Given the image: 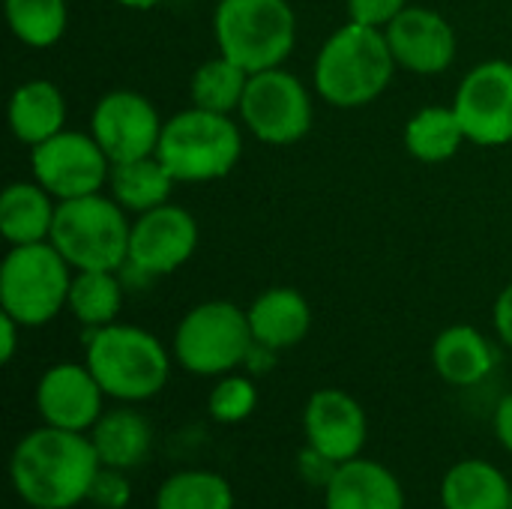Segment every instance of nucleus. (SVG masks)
Returning a JSON list of instances; mask_svg holds the SVG:
<instances>
[{"instance_id":"f257e3e1","label":"nucleus","mask_w":512,"mask_h":509,"mask_svg":"<svg viewBox=\"0 0 512 509\" xmlns=\"http://www.w3.org/2000/svg\"><path fill=\"white\" fill-rule=\"evenodd\" d=\"M99 468L90 435L39 426L15 444L9 480L27 507L72 509L87 501Z\"/></svg>"},{"instance_id":"f03ea898","label":"nucleus","mask_w":512,"mask_h":509,"mask_svg":"<svg viewBox=\"0 0 512 509\" xmlns=\"http://www.w3.org/2000/svg\"><path fill=\"white\" fill-rule=\"evenodd\" d=\"M396 66L384 30L348 21L315 57V90L336 108H363L390 87Z\"/></svg>"},{"instance_id":"7ed1b4c3","label":"nucleus","mask_w":512,"mask_h":509,"mask_svg":"<svg viewBox=\"0 0 512 509\" xmlns=\"http://www.w3.org/2000/svg\"><path fill=\"white\" fill-rule=\"evenodd\" d=\"M84 363L105 396L123 405H138L159 396L171 378V357L165 345L135 324L114 321L93 330Z\"/></svg>"},{"instance_id":"20e7f679","label":"nucleus","mask_w":512,"mask_h":509,"mask_svg":"<svg viewBox=\"0 0 512 509\" xmlns=\"http://www.w3.org/2000/svg\"><path fill=\"white\" fill-rule=\"evenodd\" d=\"M156 156L177 183L222 180L243 156L240 126L231 114L192 105L162 126Z\"/></svg>"},{"instance_id":"39448f33","label":"nucleus","mask_w":512,"mask_h":509,"mask_svg":"<svg viewBox=\"0 0 512 509\" xmlns=\"http://www.w3.org/2000/svg\"><path fill=\"white\" fill-rule=\"evenodd\" d=\"M213 36L219 54L255 75L288 60L297 42V15L288 0H219Z\"/></svg>"},{"instance_id":"423d86ee","label":"nucleus","mask_w":512,"mask_h":509,"mask_svg":"<svg viewBox=\"0 0 512 509\" xmlns=\"http://www.w3.org/2000/svg\"><path fill=\"white\" fill-rule=\"evenodd\" d=\"M129 234L123 207L108 195L57 201L51 228L54 249L72 270H117L129 261Z\"/></svg>"},{"instance_id":"0eeeda50","label":"nucleus","mask_w":512,"mask_h":509,"mask_svg":"<svg viewBox=\"0 0 512 509\" xmlns=\"http://www.w3.org/2000/svg\"><path fill=\"white\" fill-rule=\"evenodd\" d=\"M72 267L51 240L9 246L0 264V309L21 327H42L69 303Z\"/></svg>"},{"instance_id":"6e6552de","label":"nucleus","mask_w":512,"mask_h":509,"mask_svg":"<svg viewBox=\"0 0 512 509\" xmlns=\"http://www.w3.org/2000/svg\"><path fill=\"white\" fill-rule=\"evenodd\" d=\"M252 345L246 309L228 300L198 303L174 330V360L198 378L231 375L246 363Z\"/></svg>"},{"instance_id":"1a4fd4ad","label":"nucleus","mask_w":512,"mask_h":509,"mask_svg":"<svg viewBox=\"0 0 512 509\" xmlns=\"http://www.w3.org/2000/svg\"><path fill=\"white\" fill-rule=\"evenodd\" d=\"M240 117L246 129L273 147L297 144L312 129V96L306 84L282 66L249 75Z\"/></svg>"},{"instance_id":"9d476101","label":"nucleus","mask_w":512,"mask_h":509,"mask_svg":"<svg viewBox=\"0 0 512 509\" xmlns=\"http://www.w3.org/2000/svg\"><path fill=\"white\" fill-rule=\"evenodd\" d=\"M30 168L36 183L57 201L96 195L111 177V159L99 141L93 135L66 129L30 147Z\"/></svg>"},{"instance_id":"9b49d317","label":"nucleus","mask_w":512,"mask_h":509,"mask_svg":"<svg viewBox=\"0 0 512 509\" xmlns=\"http://www.w3.org/2000/svg\"><path fill=\"white\" fill-rule=\"evenodd\" d=\"M453 111L465 138L480 147H504L512 141V63L486 60L474 66L453 99Z\"/></svg>"},{"instance_id":"f8f14e48","label":"nucleus","mask_w":512,"mask_h":509,"mask_svg":"<svg viewBox=\"0 0 512 509\" xmlns=\"http://www.w3.org/2000/svg\"><path fill=\"white\" fill-rule=\"evenodd\" d=\"M162 117L156 105L135 90L105 93L90 117V135L99 141L111 165L156 156L162 138Z\"/></svg>"},{"instance_id":"ddd939ff","label":"nucleus","mask_w":512,"mask_h":509,"mask_svg":"<svg viewBox=\"0 0 512 509\" xmlns=\"http://www.w3.org/2000/svg\"><path fill=\"white\" fill-rule=\"evenodd\" d=\"M198 246V222L177 204L138 213L129 234V264L147 276H168L183 267Z\"/></svg>"},{"instance_id":"4468645a","label":"nucleus","mask_w":512,"mask_h":509,"mask_svg":"<svg viewBox=\"0 0 512 509\" xmlns=\"http://www.w3.org/2000/svg\"><path fill=\"white\" fill-rule=\"evenodd\" d=\"M102 402L105 390L99 387L87 363H57L45 369L36 384V411L45 426L87 435L105 414Z\"/></svg>"},{"instance_id":"2eb2a0df","label":"nucleus","mask_w":512,"mask_h":509,"mask_svg":"<svg viewBox=\"0 0 512 509\" xmlns=\"http://www.w3.org/2000/svg\"><path fill=\"white\" fill-rule=\"evenodd\" d=\"M303 435L309 447L342 465L363 453L369 438V420L363 405L351 393L324 387L315 390L303 408Z\"/></svg>"},{"instance_id":"dca6fc26","label":"nucleus","mask_w":512,"mask_h":509,"mask_svg":"<svg viewBox=\"0 0 512 509\" xmlns=\"http://www.w3.org/2000/svg\"><path fill=\"white\" fill-rule=\"evenodd\" d=\"M384 33L396 63L414 75H441L456 60V30L435 9L408 6Z\"/></svg>"},{"instance_id":"f3484780","label":"nucleus","mask_w":512,"mask_h":509,"mask_svg":"<svg viewBox=\"0 0 512 509\" xmlns=\"http://www.w3.org/2000/svg\"><path fill=\"white\" fill-rule=\"evenodd\" d=\"M324 509H405V489L387 465L357 456L336 468Z\"/></svg>"},{"instance_id":"a211bd4d","label":"nucleus","mask_w":512,"mask_h":509,"mask_svg":"<svg viewBox=\"0 0 512 509\" xmlns=\"http://www.w3.org/2000/svg\"><path fill=\"white\" fill-rule=\"evenodd\" d=\"M255 345L285 351L300 345L312 330V306L297 288H267L246 309Z\"/></svg>"},{"instance_id":"6ab92c4d","label":"nucleus","mask_w":512,"mask_h":509,"mask_svg":"<svg viewBox=\"0 0 512 509\" xmlns=\"http://www.w3.org/2000/svg\"><path fill=\"white\" fill-rule=\"evenodd\" d=\"M498 357L492 342L471 324H456L432 342V366L453 387H474L486 381Z\"/></svg>"},{"instance_id":"aec40b11","label":"nucleus","mask_w":512,"mask_h":509,"mask_svg":"<svg viewBox=\"0 0 512 509\" xmlns=\"http://www.w3.org/2000/svg\"><path fill=\"white\" fill-rule=\"evenodd\" d=\"M87 435L96 447L102 468H117V471L138 468L150 456V447H153L150 420L129 405L105 411Z\"/></svg>"},{"instance_id":"412c9836","label":"nucleus","mask_w":512,"mask_h":509,"mask_svg":"<svg viewBox=\"0 0 512 509\" xmlns=\"http://www.w3.org/2000/svg\"><path fill=\"white\" fill-rule=\"evenodd\" d=\"M63 123H66V99L57 84L45 78H33L15 87L9 99V129L21 144L36 147L54 138L57 132H63Z\"/></svg>"},{"instance_id":"4be33fe9","label":"nucleus","mask_w":512,"mask_h":509,"mask_svg":"<svg viewBox=\"0 0 512 509\" xmlns=\"http://www.w3.org/2000/svg\"><path fill=\"white\" fill-rule=\"evenodd\" d=\"M57 198L39 183H9L0 195V234L9 246L51 240Z\"/></svg>"},{"instance_id":"5701e85b","label":"nucleus","mask_w":512,"mask_h":509,"mask_svg":"<svg viewBox=\"0 0 512 509\" xmlns=\"http://www.w3.org/2000/svg\"><path fill=\"white\" fill-rule=\"evenodd\" d=\"M512 486L486 459H462L441 480L444 509H510Z\"/></svg>"},{"instance_id":"b1692460","label":"nucleus","mask_w":512,"mask_h":509,"mask_svg":"<svg viewBox=\"0 0 512 509\" xmlns=\"http://www.w3.org/2000/svg\"><path fill=\"white\" fill-rule=\"evenodd\" d=\"M174 177L168 168L159 162V156H144L132 162H117L111 165V198L132 213H147L162 204H168V195L174 189Z\"/></svg>"},{"instance_id":"393cba45","label":"nucleus","mask_w":512,"mask_h":509,"mask_svg":"<svg viewBox=\"0 0 512 509\" xmlns=\"http://www.w3.org/2000/svg\"><path fill=\"white\" fill-rule=\"evenodd\" d=\"M465 129L450 108L444 105H426L420 108L408 123H405V147L414 159L438 165L447 162L459 153V147L465 144Z\"/></svg>"},{"instance_id":"a878e982","label":"nucleus","mask_w":512,"mask_h":509,"mask_svg":"<svg viewBox=\"0 0 512 509\" xmlns=\"http://www.w3.org/2000/svg\"><path fill=\"white\" fill-rule=\"evenodd\" d=\"M123 306V285L117 270H75L66 309L90 330L117 321Z\"/></svg>"},{"instance_id":"bb28decb","label":"nucleus","mask_w":512,"mask_h":509,"mask_svg":"<svg viewBox=\"0 0 512 509\" xmlns=\"http://www.w3.org/2000/svg\"><path fill=\"white\" fill-rule=\"evenodd\" d=\"M156 509H234L231 483L216 471H177L156 489Z\"/></svg>"},{"instance_id":"cd10ccee","label":"nucleus","mask_w":512,"mask_h":509,"mask_svg":"<svg viewBox=\"0 0 512 509\" xmlns=\"http://www.w3.org/2000/svg\"><path fill=\"white\" fill-rule=\"evenodd\" d=\"M246 84H249V72L243 66H237L225 54L210 57L192 75V105L216 114L240 111Z\"/></svg>"},{"instance_id":"c85d7f7f","label":"nucleus","mask_w":512,"mask_h":509,"mask_svg":"<svg viewBox=\"0 0 512 509\" xmlns=\"http://www.w3.org/2000/svg\"><path fill=\"white\" fill-rule=\"evenodd\" d=\"M12 36L30 48H51L69 24L66 0H3Z\"/></svg>"},{"instance_id":"c756f323","label":"nucleus","mask_w":512,"mask_h":509,"mask_svg":"<svg viewBox=\"0 0 512 509\" xmlns=\"http://www.w3.org/2000/svg\"><path fill=\"white\" fill-rule=\"evenodd\" d=\"M255 405H258V387L252 384V378H246V375H225L210 390L207 414L216 423L237 426V423L252 417Z\"/></svg>"},{"instance_id":"7c9ffc66","label":"nucleus","mask_w":512,"mask_h":509,"mask_svg":"<svg viewBox=\"0 0 512 509\" xmlns=\"http://www.w3.org/2000/svg\"><path fill=\"white\" fill-rule=\"evenodd\" d=\"M132 501V486H129V477L126 471H117V468H99L93 486H90V495H87V504L99 509H126Z\"/></svg>"},{"instance_id":"2f4dec72","label":"nucleus","mask_w":512,"mask_h":509,"mask_svg":"<svg viewBox=\"0 0 512 509\" xmlns=\"http://www.w3.org/2000/svg\"><path fill=\"white\" fill-rule=\"evenodd\" d=\"M411 3L408 0H348V18L366 27L387 30L396 15H402Z\"/></svg>"},{"instance_id":"473e14b6","label":"nucleus","mask_w":512,"mask_h":509,"mask_svg":"<svg viewBox=\"0 0 512 509\" xmlns=\"http://www.w3.org/2000/svg\"><path fill=\"white\" fill-rule=\"evenodd\" d=\"M336 462L330 459V456H324L321 450H315V447H303V453L297 456V471H300V477H303V483H309V486H321V489H327V483L333 480V474H336Z\"/></svg>"},{"instance_id":"72a5a7b5","label":"nucleus","mask_w":512,"mask_h":509,"mask_svg":"<svg viewBox=\"0 0 512 509\" xmlns=\"http://www.w3.org/2000/svg\"><path fill=\"white\" fill-rule=\"evenodd\" d=\"M492 321H495V333L498 339L512 348V282L498 294L495 309H492Z\"/></svg>"},{"instance_id":"f704fd0d","label":"nucleus","mask_w":512,"mask_h":509,"mask_svg":"<svg viewBox=\"0 0 512 509\" xmlns=\"http://www.w3.org/2000/svg\"><path fill=\"white\" fill-rule=\"evenodd\" d=\"M492 426H495V438L501 441V447L512 456V393L498 402Z\"/></svg>"},{"instance_id":"c9c22d12","label":"nucleus","mask_w":512,"mask_h":509,"mask_svg":"<svg viewBox=\"0 0 512 509\" xmlns=\"http://www.w3.org/2000/svg\"><path fill=\"white\" fill-rule=\"evenodd\" d=\"M18 330H24V327H21L12 315L0 312V360H3V363H12V357H15Z\"/></svg>"},{"instance_id":"e433bc0d","label":"nucleus","mask_w":512,"mask_h":509,"mask_svg":"<svg viewBox=\"0 0 512 509\" xmlns=\"http://www.w3.org/2000/svg\"><path fill=\"white\" fill-rule=\"evenodd\" d=\"M120 6H126V9H153V6H159L162 0H117Z\"/></svg>"},{"instance_id":"4c0bfd02","label":"nucleus","mask_w":512,"mask_h":509,"mask_svg":"<svg viewBox=\"0 0 512 509\" xmlns=\"http://www.w3.org/2000/svg\"><path fill=\"white\" fill-rule=\"evenodd\" d=\"M30 509H51V507H30Z\"/></svg>"},{"instance_id":"58836bf2","label":"nucleus","mask_w":512,"mask_h":509,"mask_svg":"<svg viewBox=\"0 0 512 509\" xmlns=\"http://www.w3.org/2000/svg\"><path fill=\"white\" fill-rule=\"evenodd\" d=\"M510 509H512V498H510Z\"/></svg>"}]
</instances>
